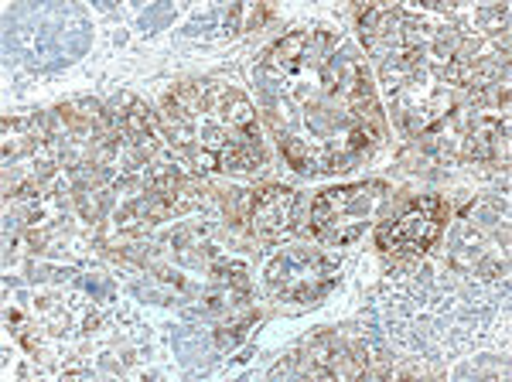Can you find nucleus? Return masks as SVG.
<instances>
[{"label": "nucleus", "mask_w": 512, "mask_h": 382, "mask_svg": "<svg viewBox=\"0 0 512 382\" xmlns=\"http://www.w3.org/2000/svg\"><path fill=\"white\" fill-rule=\"evenodd\" d=\"M383 205H386V185H379V181L328 188L311 205L308 229L325 246H349L373 226V219Z\"/></svg>", "instance_id": "1"}, {"label": "nucleus", "mask_w": 512, "mask_h": 382, "mask_svg": "<svg viewBox=\"0 0 512 382\" xmlns=\"http://www.w3.org/2000/svg\"><path fill=\"white\" fill-rule=\"evenodd\" d=\"M444 212H448L444 198H414L379 229V249L386 256H393V260H414V256L427 253L444 229Z\"/></svg>", "instance_id": "2"}, {"label": "nucleus", "mask_w": 512, "mask_h": 382, "mask_svg": "<svg viewBox=\"0 0 512 382\" xmlns=\"http://www.w3.org/2000/svg\"><path fill=\"white\" fill-rule=\"evenodd\" d=\"M335 280H338V263L325 260V256L308 246L287 249V253H280L267 267V287L274 290L280 301L311 304L321 294H328Z\"/></svg>", "instance_id": "3"}, {"label": "nucleus", "mask_w": 512, "mask_h": 382, "mask_svg": "<svg viewBox=\"0 0 512 382\" xmlns=\"http://www.w3.org/2000/svg\"><path fill=\"white\" fill-rule=\"evenodd\" d=\"M297 209V191L284 185H267L253 195V229L260 236H280L294 219Z\"/></svg>", "instance_id": "4"}, {"label": "nucleus", "mask_w": 512, "mask_h": 382, "mask_svg": "<svg viewBox=\"0 0 512 382\" xmlns=\"http://www.w3.org/2000/svg\"><path fill=\"white\" fill-rule=\"evenodd\" d=\"M468 154L478 161H492V157H506V123L499 120H482L475 127L472 140H468Z\"/></svg>", "instance_id": "5"}, {"label": "nucleus", "mask_w": 512, "mask_h": 382, "mask_svg": "<svg viewBox=\"0 0 512 382\" xmlns=\"http://www.w3.org/2000/svg\"><path fill=\"white\" fill-rule=\"evenodd\" d=\"M280 147H284V154H287V161H291V168H294V171H308L311 154L304 151V144H301V140L284 137V140H280Z\"/></svg>", "instance_id": "6"}, {"label": "nucleus", "mask_w": 512, "mask_h": 382, "mask_svg": "<svg viewBox=\"0 0 512 382\" xmlns=\"http://www.w3.org/2000/svg\"><path fill=\"white\" fill-rule=\"evenodd\" d=\"M216 277L222 280V284H233L239 290L250 287V277H246V267L243 263H219L216 267Z\"/></svg>", "instance_id": "7"}]
</instances>
